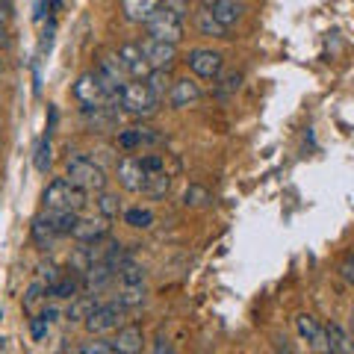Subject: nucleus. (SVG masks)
Here are the masks:
<instances>
[{
  "instance_id": "nucleus-33",
  "label": "nucleus",
  "mask_w": 354,
  "mask_h": 354,
  "mask_svg": "<svg viewBox=\"0 0 354 354\" xmlns=\"http://www.w3.org/2000/svg\"><path fill=\"white\" fill-rule=\"evenodd\" d=\"M118 145H121V148H139V145H142L139 130H124V133H118Z\"/></svg>"
},
{
  "instance_id": "nucleus-29",
  "label": "nucleus",
  "mask_w": 354,
  "mask_h": 354,
  "mask_svg": "<svg viewBox=\"0 0 354 354\" xmlns=\"http://www.w3.org/2000/svg\"><path fill=\"white\" fill-rule=\"evenodd\" d=\"M97 209H101V216L115 218V216L121 213V201H118V195H113V192H101V195H97Z\"/></svg>"
},
{
  "instance_id": "nucleus-39",
  "label": "nucleus",
  "mask_w": 354,
  "mask_h": 354,
  "mask_svg": "<svg viewBox=\"0 0 354 354\" xmlns=\"http://www.w3.org/2000/svg\"><path fill=\"white\" fill-rule=\"evenodd\" d=\"M9 15H12V3H9V0H0V24L9 21Z\"/></svg>"
},
{
  "instance_id": "nucleus-2",
  "label": "nucleus",
  "mask_w": 354,
  "mask_h": 354,
  "mask_svg": "<svg viewBox=\"0 0 354 354\" xmlns=\"http://www.w3.org/2000/svg\"><path fill=\"white\" fill-rule=\"evenodd\" d=\"M74 97L83 104V109H97V106H118L121 101L109 92V88L104 86L101 80V74L97 71H86L77 77V83H74Z\"/></svg>"
},
{
  "instance_id": "nucleus-11",
  "label": "nucleus",
  "mask_w": 354,
  "mask_h": 354,
  "mask_svg": "<svg viewBox=\"0 0 354 354\" xmlns=\"http://www.w3.org/2000/svg\"><path fill=\"white\" fill-rule=\"evenodd\" d=\"M118 59L124 62L127 77H133V80H148V74L153 71L139 44H121V48H118Z\"/></svg>"
},
{
  "instance_id": "nucleus-5",
  "label": "nucleus",
  "mask_w": 354,
  "mask_h": 354,
  "mask_svg": "<svg viewBox=\"0 0 354 354\" xmlns=\"http://www.w3.org/2000/svg\"><path fill=\"white\" fill-rule=\"evenodd\" d=\"M145 30H148V39H157V41H165V44H180V39H183V18L177 12H171L169 6H160L157 12L151 15Z\"/></svg>"
},
{
  "instance_id": "nucleus-40",
  "label": "nucleus",
  "mask_w": 354,
  "mask_h": 354,
  "mask_svg": "<svg viewBox=\"0 0 354 354\" xmlns=\"http://www.w3.org/2000/svg\"><path fill=\"white\" fill-rule=\"evenodd\" d=\"M274 354H295V351L290 348V342H286V339H278V346H274Z\"/></svg>"
},
{
  "instance_id": "nucleus-19",
  "label": "nucleus",
  "mask_w": 354,
  "mask_h": 354,
  "mask_svg": "<svg viewBox=\"0 0 354 354\" xmlns=\"http://www.w3.org/2000/svg\"><path fill=\"white\" fill-rule=\"evenodd\" d=\"M195 24H198V30L204 32V36H213V39H227V27H221L218 21H216V15L209 12V6H201L195 12Z\"/></svg>"
},
{
  "instance_id": "nucleus-10",
  "label": "nucleus",
  "mask_w": 354,
  "mask_h": 354,
  "mask_svg": "<svg viewBox=\"0 0 354 354\" xmlns=\"http://www.w3.org/2000/svg\"><path fill=\"white\" fill-rule=\"evenodd\" d=\"M142 53H145V59L151 68H160V71H169L171 65L177 62V44H165V41H157V39H142L139 41Z\"/></svg>"
},
{
  "instance_id": "nucleus-21",
  "label": "nucleus",
  "mask_w": 354,
  "mask_h": 354,
  "mask_svg": "<svg viewBox=\"0 0 354 354\" xmlns=\"http://www.w3.org/2000/svg\"><path fill=\"white\" fill-rule=\"evenodd\" d=\"M330 337V354H354V337L346 334L339 325H325Z\"/></svg>"
},
{
  "instance_id": "nucleus-31",
  "label": "nucleus",
  "mask_w": 354,
  "mask_h": 354,
  "mask_svg": "<svg viewBox=\"0 0 354 354\" xmlns=\"http://www.w3.org/2000/svg\"><path fill=\"white\" fill-rule=\"evenodd\" d=\"M77 354H113V346L104 342V339H88V342H83V346L77 348Z\"/></svg>"
},
{
  "instance_id": "nucleus-4",
  "label": "nucleus",
  "mask_w": 354,
  "mask_h": 354,
  "mask_svg": "<svg viewBox=\"0 0 354 354\" xmlns=\"http://www.w3.org/2000/svg\"><path fill=\"white\" fill-rule=\"evenodd\" d=\"M157 104H160V97L151 92L145 80H133V83H127L124 88H121V106L136 118L153 115L157 113Z\"/></svg>"
},
{
  "instance_id": "nucleus-15",
  "label": "nucleus",
  "mask_w": 354,
  "mask_h": 354,
  "mask_svg": "<svg viewBox=\"0 0 354 354\" xmlns=\"http://www.w3.org/2000/svg\"><path fill=\"white\" fill-rule=\"evenodd\" d=\"M162 6V0H121V12L133 24H148L151 15Z\"/></svg>"
},
{
  "instance_id": "nucleus-43",
  "label": "nucleus",
  "mask_w": 354,
  "mask_h": 354,
  "mask_svg": "<svg viewBox=\"0 0 354 354\" xmlns=\"http://www.w3.org/2000/svg\"><path fill=\"white\" fill-rule=\"evenodd\" d=\"M0 74H3V62H0Z\"/></svg>"
},
{
  "instance_id": "nucleus-35",
  "label": "nucleus",
  "mask_w": 354,
  "mask_h": 354,
  "mask_svg": "<svg viewBox=\"0 0 354 354\" xmlns=\"http://www.w3.org/2000/svg\"><path fill=\"white\" fill-rule=\"evenodd\" d=\"M339 274H342V278H346L348 283H354V254H348V257L339 263Z\"/></svg>"
},
{
  "instance_id": "nucleus-28",
  "label": "nucleus",
  "mask_w": 354,
  "mask_h": 354,
  "mask_svg": "<svg viewBox=\"0 0 354 354\" xmlns=\"http://www.w3.org/2000/svg\"><path fill=\"white\" fill-rule=\"evenodd\" d=\"M50 162H53V157H50V139L44 136L41 142H39V148H36V157H32V165H36V171H41V174H48V169H50Z\"/></svg>"
},
{
  "instance_id": "nucleus-44",
  "label": "nucleus",
  "mask_w": 354,
  "mask_h": 354,
  "mask_svg": "<svg viewBox=\"0 0 354 354\" xmlns=\"http://www.w3.org/2000/svg\"><path fill=\"white\" fill-rule=\"evenodd\" d=\"M0 319H3V316H0Z\"/></svg>"
},
{
  "instance_id": "nucleus-6",
  "label": "nucleus",
  "mask_w": 354,
  "mask_h": 354,
  "mask_svg": "<svg viewBox=\"0 0 354 354\" xmlns=\"http://www.w3.org/2000/svg\"><path fill=\"white\" fill-rule=\"evenodd\" d=\"M121 322H124V307H118L115 301H109V304H97L95 307V313L86 319V330L88 334H109V330H118Z\"/></svg>"
},
{
  "instance_id": "nucleus-24",
  "label": "nucleus",
  "mask_w": 354,
  "mask_h": 354,
  "mask_svg": "<svg viewBox=\"0 0 354 354\" xmlns=\"http://www.w3.org/2000/svg\"><path fill=\"white\" fill-rule=\"evenodd\" d=\"M77 290H80V281L74 274H62L57 283L48 286V295L50 298H77Z\"/></svg>"
},
{
  "instance_id": "nucleus-22",
  "label": "nucleus",
  "mask_w": 354,
  "mask_h": 354,
  "mask_svg": "<svg viewBox=\"0 0 354 354\" xmlns=\"http://www.w3.org/2000/svg\"><path fill=\"white\" fill-rule=\"evenodd\" d=\"M169 189H171V177H169V171H160V174H148V183H145V192L142 195L160 201V198L169 195Z\"/></svg>"
},
{
  "instance_id": "nucleus-34",
  "label": "nucleus",
  "mask_w": 354,
  "mask_h": 354,
  "mask_svg": "<svg viewBox=\"0 0 354 354\" xmlns=\"http://www.w3.org/2000/svg\"><path fill=\"white\" fill-rule=\"evenodd\" d=\"M48 325L50 322H44V319L39 316V319H32V325H30V334H32V339H44V334H48Z\"/></svg>"
},
{
  "instance_id": "nucleus-41",
  "label": "nucleus",
  "mask_w": 354,
  "mask_h": 354,
  "mask_svg": "<svg viewBox=\"0 0 354 354\" xmlns=\"http://www.w3.org/2000/svg\"><path fill=\"white\" fill-rule=\"evenodd\" d=\"M6 44H9V36H6V27H3V24H0V48H6Z\"/></svg>"
},
{
  "instance_id": "nucleus-30",
  "label": "nucleus",
  "mask_w": 354,
  "mask_h": 354,
  "mask_svg": "<svg viewBox=\"0 0 354 354\" xmlns=\"http://www.w3.org/2000/svg\"><path fill=\"white\" fill-rule=\"evenodd\" d=\"M142 169H145L148 174H160L165 171V160H162V153H142Z\"/></svg>"
},
{
  "instance_id": "nucleus-42",
  "label": "nucleus",
  "mask_w": 354,
  "mask_h": 354,
  "mask_svg": "<svg viewBox=\"0 0 354 354\" xmlns=\"http://www.w3.org/2000/svg\"><path fill=\"white\" fill-rule=\"evenodd\" d=\"M351 337H354V313H351Z\"/></svg>"
},
{
  "instance_id": "nucleus-14",
  "label": "nucleus",
  "mask_w": 354,
  "mask_h": 354,
  "mask_svg": "<svg viewBox=\"0 0 354 354\" xmlns=\"http://www.w3.org/2000/svg\"><path fill=\"white\" fill-rule=\"evenodd\" d=\"M198 97H201V86H198L195 80H189V77H180V80H174L171 88H169V104L174 109L192 106Z\"/></svg>"
},
{
  "instance_id": "nucleus-18",
  "label": "nucleus",
  "mask_w": 354,
  "mask_h": 354,
  "mask_svg": "<svg viewBox=\"0 0 354 354\" xmlns=\"http://www.w3.org/2000/svg\"><path fill=\"white\" fill-rule=\"evenodd\" d=\"M115 278L124 283V286H145V269L127 257V260H121L115 266Z\"/></svg>"
},
{
  "instance_id": "nucleus-25",
  "label": "nucleus",
  "mask_w": 354,
  "mask_h": 354,
  "mask_svg": "<svg viewBox=\"0 0 354 354\" xmlns=\"http://www.w3.org/2000/svg\"><path fill=\"white\" fill-rule=\"evenodd\" d=\"M148 88H151V92L153 95H157V97H169V88H171V77H169V71H160V68H153L151 74H148Z\"/></svg>"
},
{
  "instance_id": "nucleus-23",
  "label": "nucleus",
  "mask_w": 354,
  "mask_h": 354,
  "mask_svg": "<svg viewBox=\"0 0 354 354\" xmlns=\"http://www.w3.org/2000/svg\"><path fill=\"white\" fill-rule=\"evenodd\" d=\"M115 304L124 307V310L142 307V304H145V286H124V283H121V290L115 295Z\"/></svg>"
},
{
  "instance_id": "nucleus-8",
  "label": "nucleus",
  "mask_w": 354,
  "mask_h": 354,
  "mask_svg": "<svg viewBox=\"0 0 354 354\" xmlns=\"http://www.w3.org/2000/svg\"><path fill=\"white\" fill-rule=\"evenodd\" d=\"M186 65H189V71L195 77H201V80H216L221 74V53L209 50V48H195V50H189V57H186Z\"/></svg>"
},
{
  "instance_id": "nucleus-3",
  "label": "nucleus",
  "mask_w": 354,
  "mask_h": 354,
  "mask_svg": "<svg viewBox=\"0 0 354 354\" xmlns=\"http://www.w3.org/2000/svg\"><path fill=\"white\" fill-rule=\"evenodd\" d=\"M65 177L86 192H104L106 189V171L92 157H86V153H77V157L68 160V165H65Z\"/></svg>"
},
{
  "instance_id": "nucleus-17",
  "label": "nucleus",
  "mask_w": 354,
  "mask_h": 354,
  "mask_svg": "<svg viewBox=\"0 0 354 354\" xmlns=\"http://www.w3.org/2000/svg\"><path fill=\"white\" fill-rule=\"evenodd\" d=\"M30 234H32V242H36L39 248H50L53 242L59 239V234H57V227L50 225V218L48 216H36L32 218V227H30Z\"/></svg>"
},
{
  "instance_id": "nucleus-7",
  "label": "nucleus",
  "mask_w": 354,
  "mask_h": 354,
  "mask_svg": "<svg viewBox=\"0 0 354 354\" xmlns=\"http://www.w3.org/2000/svg\"><path fill=\"white\" fill-rule=\"evenodd\" d=\"M295 328L298 334H301V339H307V346L313 348L316 354H330V337H328V328L319 322L316 316L310 313H301L295 319Z\"/></svg>"
},
{
  "instance_id": "nucleus-37",
  "label": "nucleus",
  "mask_w": 354,
  "mask_h": 354,
  "mask_svg": "<svg viewBox=\"0 0 354 354\" xmlns=\"http://www.w3.org/2000/svg\"><path fill=\"white\" fill-rule=\"evenodd\" d=\"M242 86V74H227L225 80H221V92H236Z\"/></svg>"
},
{
  "instance_id": "nucleus-12",
  "label": "nucleus",
  "mask_w": 354,
  "mask_h": 354,
  "mask_svg": "<svg viewBox=\"0 0 354 354\" xmlns=\"http://www.w3.org/2000/svg\"><path fill=\"white\" fill-rule=\"evenodd\" d=\"M109 234V218L106 216H88V218H80L77 221V227H74V239H80L83 245H95L97 239H104Z\"/></svg>"
},
{
  "instance_id": "nucleus-20",
  "label": "nucleus",
  "mask_w": 354,
  "mask_h": 354,
  "mask_svg": "<svg viewBox=\"0 0 354 354\" xmlns=\"http://www.w3.org/2000/svg\"><path fill=\"white\" fill-rule=\"evenodd\" d=\"M95 307H97L95 295H77V298H71V307L65 316H68L71 322H86V319L95 313Z\"/></svg>"
},
{
  "instance_id": "nucleus-38",
  "label": "nucleus",
  "mask_w": 354,
  "mask_h": 354,
  "mask_svg": "<svg viewBox=\"0 0 354 354\" xmlns=\"http://www.w3.org/2000/svg\"><path fill=\"white\" fill-rule=\"evenodd\" d=\"M153 354H174V348H171V342L165 339L162 334L157 337V342H153Z\"/></svg>"
},
{
  "instance_id": "nucleus-26",
  "label": "nucleus",
  "mask_w": 354,
  "mask_h": 354,
  "mask_svg": "<svg viewBox=\"0 0 354 354\" xmlns=\"http://www.w3.org/2000/svg\"><path fill=\"white\" fill-rule=\"evenodd\" d=\"M209 201H213V195H209L204 186H198V183L186 186V192H183V204L186 207H207Z\"/></svg>"
},
{
  "instance_id": "nucleus-1",
  "label": "nucleus",
  "mask_w": 354,
  "mask_h": 354,
  "mask_svg": "<svg viewBox=\"0 0 354 354\" xmlns=\"http://www.w3.org/2000/svg\"><path fill=\"white\" fill-rule=\"evenodd\" d=\"M44 209H59V213H80L88 204V195L80 186H74L68 177H57L48 183V189L41 195Z\"/></svg>"
},
{
  "instance_id": "nucleus-27",
  "label": "nucleus",
  "mask_w": 354,
  "mask_h": 354,
  "mask_svg": "<svg viewBox=\"0 0 354 354\" xmlns=\"http://www.w3.org/2000/svg\"><path fill=\"white\" fill-rule=\"evenodd\" d=\"M124 221L130 227L148 230L153 225V213H151V209H142V207H133V209H127V213H124Z\"/></svg>"
},
{
  "instance_id": "nucleus-13",
  "label": "nucleus",
  "mask_w": 354,
  "mask_h": 354,
  "mask_svg": "<svg viewBox=\"0 0 354 354\" xmlns=\"http://www.w3.org/2000/svg\"><path fill=\"white\" fill-rule=\"evenodd\" d=\"M109 346H113V354H142V348H145V330L139 325H124L118 328V334Z\"/></svg>"
},
{
  "instance_id": "nucleus-36",
  "label": "nucleus",
  "mask_w": 354,
  "mask_h": 354,
  "mask_svg": "<svg viewBox=\"0 0 354 354\" xmlns=\"http://www.w3.org/2000/svg\"><path fill=\"white\" fill-rule=\"evenodd\" d=\"M162 6H169L171 9V12H177V15H186V12H189V0H162Z\"/></svg>"
},
{
  "instance_id": "nucleus-32",
  "label": "nucleus",
  "mask_w": 354,
  "mask_h": 354,
  "mask_svg": "<svg viewBox=\"0 0 354 354\" xmlns=\"http://www.w3.org/2000/svg\"><path fill=\"white\" fill-rule=\"evenodd\" d=\"M41 292H48V286H44L41 281H36V283H32L30 290H27V295H24V307H27V310H36V304L44 298Z\"/></svg>"
},
{
  "instance_id": "nucleus-16",
  "label": "nucleus",
  "mask_w": 354,
  "mask_h": 354,
  "mask_svg": "<svg viewBox=\"0 0 354 354\" xmlns=\"http://www.w3.org/2000/svg\"><path fill=\"white\" fill-rule=\"evenodd\" d=\"M209 12L216 15V21H218L221 27L230 30L242 18L245 9H242V0H213V3H209Z\"/></svg>"
},
{
  "instance_id": "nucleus-9",
  "label": "nucleus",
  "mask_w": 354,
  "mask_h": 354,
  "mask_svg": "<svg viewBox=\"0 0 354 354\" xmlns=\"http://www.w3.org/2000/svg\"><path fill=\"white\" fill-rule=\"evenodd\" d=\"M115 174H118V183L124 186L127 192H145L148 171L142 169L139 157H121L118 165H115Z\"/></svg>"
}]
</instances>
